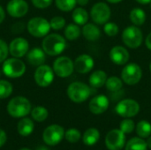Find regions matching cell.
Segmentation results:
<instances>
[{
    "mask_svg": "<svg viewBox=\"0 0 151 150\" xmlns=\"http://www.w3.org/2000/svg\"><path fill=\"white\" fill-rule=\"evenodd\" d=\"M82 34L87 40L94 42L100 38L101 31L98 28V27H96L95 24L87 23L84 25L82 28Z\"/></svg>",
    "mask_w": 151,
    "mask_h": 150,
    "instance_id": "20",
    "label": "cell"
},
{
    "mask_svg": "<svg viewBox=\"0 0 151 150\" xmlns=\"http://www.w3.org/2000/svg\"><path fill=\"white\" fill-rule=\"evenodd\" d=\"M104 30L105 34L109 36H115L119 33V27L115 23L112 22H107L104 25Z\"/></svg>",
    "mask_w": 151,
    "mask_h": 150,
    "instance_id": "36",
    "label": "cell"
},
{
    "mask_svg": "<svg viewBox=\"0 0 151 150\" xmlns=\"http://www.w3.org/2000/svg\"><path fill=\"white\" fill-rule=\"evenodd\" d=\"M34 78L39 87H49L54 80V71L49 65H42L35 70Z\"/></svg>",
    "mask_w": 151,
    "mask_h": 150,
    "instance_id": "8",
    "label": "cell"
},
{
    "mask_svg": "<svg viewBox=\"0 0 151 150\" xmlns=\"http://www.w3.org/2000/svg\"><path fill=\"white\" fill-rule=\"evenodd\" d=\"M145 43H146V46L149 50H151V33H150L148 34V36L146 37V40H145Z\"/></svg>",
    "mask_w": 151,
    "mask_h": 150,
    "instance_id": "40",
    "label": "cell"
},
{
    "mask_svg": "<svg viewBox=\"0 0 151 150\" xmlns=\"http://www.w3.org/2000/svg\"><path fill=\"white\" fill-rule=\"evenodd\" d=\"M28 42L22 37H18L12 40L9 46V52L13 57H22L28 52Z\"/></svg>",
    "mask_w": 151,
    "mask_h": 150,
    "instance_id": "14",
    "label": "cell"
},
{
    "mask_svg": "<svg viewBox=\"0 0 151 150\" xmlns=\"http://www.w3.org/2000/svg\"><path fill=\"white\" fill-rule=\"evenodd\" d=\"M74 69L76 70V72H78L79 73H88L89 72L93 67H94V59L92 58V57H90L89 55H81L79 56L74 63Z\"/></svg>",
    "mask_w": 151,
    "mask_h": 150,
    "instance_id": "16",
    "label": "cell"
},
{
    "mask_svg": "<svg viewBox=\"0 0 151 150\" xmlns=\"http://www.w3.org/2000/svg\"><path fill=\"white\" fill-rule=\"evenodd\" d=\"M50 22L42 17L32 18L27 23V30L31 35L36 38L46 36L50 30Z\"/></svg>",
    "mask_w": 151,
    "mask_h": 150,
    "instance_id": "5",
    "label": "cell"
},
{
    "mask_svg": "<svg viewBox=\"0 0 151 150\" xmlns=\"http://www.w3.org/2000/svg\"><path fill=\"white\" fill-rule=\"evenodd\" d=\"M31 115H32V118L35 121H37V122H42V121H44L48 118L49 113H48L47 109H45L44 107L37 106V107H35V108H34L32 110Z\"/></svg>",
    "mask_w": 151,
    "mask_h": 150,
    "instance_id": "30",
    "label": "cell"
},
{
    "mask_svg": "<svg viewBox=\"0 0 151 150\" xmlns=\"http://www.w3.org/2000/svg\"><path fill=\"white\" fill-rule=\"evenodd\" d=\"M55 2L57 7L63 11H72L77 4L76 0H55Z\"/></svg>",
    "mask_w": 151,
    "mask_h": 150,
    "instance_id": "32",
    "label": "cell"
},
{
    "mask_svg": "<svg viewBox=\"0 0 151 150\" xmlns=\"http://www.w3.org/2000/svg\"><path fill=\"white\" fill-rule=\"evenodd\" d=\"M150 8H151V3H150Z\"/></svg>",
    "mask_w": 151,
    "mask_h": 150,
    "instance_id": "49",
    "label": "cell"
},
{
    "mask_svg": "<svg viewBox=\"0 0 151 150\" xmlns=\"http://www.w3.org/2000/svg\"><path fill=\"white\" fill-rule=\"evenodd\" d=\"M142 76V72L141 67L135 63H130L127 65L121 72L122 80L127 85H135L137 84Z\"/></svg>",
    "mask_w": 151,
    "mask_h": 150,
    "instance_id": "7",
    "label": "cell"
},
{
    "mask_svg": "<svg viewBox=\"0 0 151 150\" xmlns=\"http://www.w3.org/2000/svg\"><path fill=\"white\" fill-rule=\"evenodd\" d=\"M37 150H49L47 148H45V147H40V148H38Z\"/></svg>",
    "mask_w": 151,
    "mask_h": 150,
    "instance_id": "46",
    "label": "cell"
},
{
    "mask_svg": "<svg viewBox=\"0 0 151 150\" xmlns=\"http://www.w3.org/2000/svg\"><path fill=\"white\" fill-rule=\"evenodd\" d=\"M142 39L143 36L141 29L135 26L127 27L123 31L122 40L124 43L131 49H136L139 46H141Z\"/></svg>",
    "mask_w": 151,
    "mask_h": 150,
    "instance_id": "6",
    "label": "cell"
},
{
    "mask_svg": "<svg viewBox=\"0 0 151 150\" xmlns=\"http://www.w3.org/2000/svg\"><path fill=\"white\" fill-rule=\"evenodd\" d=\"M74 70V65L73 61L67 57H58L53 64V71L56 75L61 78H66L70 76Z\"/></svg>",
    "mask_w": 151,
    "mask_h": 150,
    "instance_id": "9",
    "label": "cell"
},
{
    "mask_svg": "<svg viewBox=\"0 0 151 150\" xmlns=\"http://www.w3.org/2000/svg\"><path fill=\"white\" fill-rule=\"evenodd\" d=\"M31 111L30 102L23 96H16L12 98L8 105L7 111L13 118L26 117Z\"/></svg>",
    "mask_w": 151,
    "mask_h": 150,
    "instance_id": "2",
    "label": "cell"
},
{
    "mask_svg": "<svg viewBox=\"0 0 151 150\" xmlns=\"http://www.w3.org/2000/svg\"><path fill=\"white\" fill-rule=\"evenodd\" d=\"M4 17H5V12H4V10L3 9V7L0 5V24L4 21Z\"/></svg>",
    "mask_w": 151,
    "mask_h": 150,
    "instance_id": "41",
    "label": "cell"
},
{
    "mask_svg": "<svg viewBox=\"0 0 151 150\" xmlns=\"http://www.w3.org/2000/svg\"><path fill=\"white\" fill-rule=\"evenodd\" d=\"M109 3H111V4H117V3H119L121 2L122 0H107Z\"/></svg>",
    "mask_w": 151,
    "mask_h": 150,
    "instance_id": "44",
    "label": "cell"
},
{
    "mask_svg": "<svg viewBox=\"0 0 151 150\" xmlns=\"http://www.w3.org/2000/svg\"><path fill=\"white\" fill-rule=\"evenodd\" d=\"M147 142V145H148V147L151 149V137H149V139H148V141H146Z\"/></svg>",
    "mask_w": 151,
    "mask_h": 150,
    "instance_id": "45",
    "label": "cell"
},
{
    "mask_svg": "<svg viewBox=\"0 0 151 150\" xmlns=\"http://www.w3.org/2000/svg\"><path fill=\"white\" fill-rule=\"evenodd\" d=\"M20 150H30V149H21Z\"/></svg>",
    "mask_w": 151,
    "mask_h": 150,
    "instance_id": "47",
    "label": "cell"
},
{
    "mask_svg": "<svg viewBox=\"0 0 151 150\" xmlns=\"http://www.w3.org/2000/svg\"><path fill=\"white\" fill-rule=\"evenodd\" d=\"M46 60L45 52L40 48H34L27 53V61L32 66H40L44 65Z\"/></svg>",
    "mask_w": 151,
    "mask_h": 150,
    "instance_id": "19",
    "label": "cell"
},
{
    "mask_svg": "<svg viewBox=\"0 0 151 150\" xmlns=\"http://www.w3.org/2000/svg\"><path fill=\"white\" fill-rule=\"evenodd\" d=\"M34 123L28 118H22L18 124V132L22 136H28L34 131Z\"/></svg>",
    "mask_w": 151,
    "mask_h": 150,
    "instance_id": "22",
    "label": "cell"
},
{
    "mask_svg": "<svg viewBox=\"0 0 151 150\" xmlns=\"http://www.w3.org/2000/svg\"><path fill=\"white\" fill-rule=\"evenodd\" d=\"M105 86L106 88L111 91V92H118L122 88L123 83L122 80L115 76H111L110 78L107 79L106 82H105Z\"/></svg>",
    "mask_w": 151,
    "mask_h": 150,
    "instance_id": "28",
    "label": "cell"
},
{
    "mask_svg": "<svg viewBox=\"0 0 151 150\" xmlns=\"http://www.w3.org/2000/svg\"><path fill=\"white\" fill-rule=\"evenodd\" d=\"M3 72L9 78H19L26 71V65L18 57L6 58L3 63Z\"/></svg>",
    "mask_w": 151,
    "mask_h": 150,
    "instance_id": "4",
    "label": "cell"
},
{
    "mask_svg": "<svg viewBox=\"0 0 151 150\" xmlns=\"http://www.w3.org/2000/svg\"><path fill=\"white\" fill-rule=\"evenodd\" d=\"M77 1V4H80V5H86V4H88V0H76Z\"/></svg>",
    "mask_w": 151,
    "mask_h": 150,
    "instance_id": "42",
    "label": "cell"
},
{
    "mask_svg": "<svg viewBox=\"0 0 151 150\" xmlns=\"http://www.w3.org/2000/svg\"><path fill=\"white\" fill-rule=\"evenodd\" d=\"M136 1L142 4H148L151 3V0H136Z\"/></svg>",
    "mask_w": 151,
    "mask_h": 150,
    "instance_id": "43",
    "label": "cell"
},
{
    "mask_svg": "<svg viewBox=\"0 0 151 150\" xmlns=\"http://www.w3.org/2000/svg\"><path fill=\"white\" fill-rule=\"evenodd\" d=\"M9 53V48L4 41L0 39V63H4V61L7 58Z\"/></svg>",
    "mask_w": 151,
    "mask_h": 150,
    "instance_id": "37",
    "label": "cell"
},
{
    "mask_svg": "<svg viewBox=\"0 0 151 150\" xmlns=\"http://www.w3.org/2000/svg\"><path fill=\"white\" fill-rule=\"evenodd\" d=\"M7 12L13 18L25 16L28 11V4L25 0H10L6 7Z\"/></svg>",
    "mask_w": 151,
    "mask_h": 150,
    "instance_id": "15",
    "label": "cell"
},
{
    "mask_svg": "<svg viewBox=\"0 0 151 150\" xmlns=\"http://www.w3.org/2000/svg\"><path fill=\"white\" fill-rule=\"evenodd\" d=\"M12 85L4 80H0V99L9 97L12 93Z\"/></svg>",
    "mask_w": 151,
    "mask_h": 150,
    "instance_id": "31",
    "label": "cell"
},
{
    "mask_svg": "<svg viewBox=\"0 0 151 150\" xmlns=\"http://www.w3.org/2000/svg\"><path fill=\"white\" fill-rule=\"evenodd\" d=\"M147 142L141 138H133L126 146V150H147Z\"/></svg>",
    "mask_w": 151,
    "mask_h": 150,
    "instance_id": "26",
    "label": "cell"
},
{
    "mask_svg": "<svg viewBox=\"0 0 151 150\" xmlns=\"http://www.w3.org/2000/svg\"><path fill=\"white\" fill-rule=\"evenodd\" d=\"M107 75L104 71L97 70L95 71L89 77V84L95 88H102L104 85H105V82L107 80Z\"/></svg>",
    "mask_w": 151,
    "mask_h": 150,
    "instance_id": "21",
    "label": "cell"
},
{
    "mask_svg": "<svg viewBox=\"0 0 151 150\" xmlns=\"http://www.w3.org/2000/svg\"><path fill=\"white\" fill-rule=\"evenodd\" d=\"M99 138L100 133L98 130L96 128H89L83 135V142L87 146H93L99 141Z\"/></svg>",
    "mask_w": 151,
    "mask_h": 150,
    "instance_id": "23",
    "label": "cell"
},
{
    "mask_svg": "<svg viewBox=\"0 0 151 150\" xmlns=\"http://www.w3.org/2000/svg\"><path fill=\"white\" fill-rule=\"evenodd\" d=\"M130 19L135 26H142L146 20V13L141 8H134L130 12Z\"/></svg>",
    "mask_w": 151,
    "mask_h": 150,
    "instance_id": "25",
    "label": "cell"
},
{
    "mask_svg": "<svg viewBox=\"0 0 151 150\" xmlns=\"http://www.w3.org/2000/svg\"><path fill=\"white\" fill-rule=\"evenodd\" d=\"M66 47V42L63 36L58 34L46 35L42 41V50L50 56L61 54Z\"/></svg>",
    "mask_w": 151,
    "mask_h": 150,
    "instance_id": "1",
    "label": "cell"
},
{
    "mask_svg": "<svg viewBox=\"0 0 151 150\" xmlns=\"http://www.w3.org/2000/svg\"><path fill=\"white\" fill-rule=\"evenodd\" d=\"M140 111L139 103L133 99H125L116 106V112L123 118H132Z\"/></svg>",
    "mask_w": 151,
    "mask_h": 150,
    "instance_id": "10",
    "label": "cell"
},
{
    "mask_svg": "<svg viewBox=\"0 0 151 150\" xmlns=\"http://www.w3.org/2000/svg\"><path fill=\"white\" fill-rule=\"evenodd\" d=\"M110 57L111 60L118 65H126L129 60V53L127 49L122 46H115L110 51Z\"/></svg>",
    "mask_w": 151,
    "mask_h": 150,
    "instance_id": "17",
    "label": "cell"
},
{
    "mask_svg": "<svg viewBox=\"0 0 151 150\" xmlns=\"http://www.w3.org/2000/svg\"><path fill=\"white\" fill-rule=\"evenodd\" d=\"M65 136L66 141H68L71 143H75L79 141V140L81 139V133L79 130L75 128H72L66 131Z\"/></svg>",
    "mask_w": 151,
    "mask_h": 150,
    "instance_id": "33",
    "label": "cell"
},
{
    "mask_svg": "<svg viewBox=\"0 0 151 150\" xmlns=\"http://www.w3.org/2000/svg\"><path fill=\"white\" fill-rule=\"evenodd\" d=\"M50 27L54 30H60L62 29L65 25V19L61 17V16H55L53 17L50 21Z\"/></svg>",
    "mask_w": 151,
    "mask_h": 150,
    "instance_id": "34",
    "label": "cell"
},
{
    "mask_svg": "<svg viewBox=\"0 0 151 150\" xmlns=\"http://www.w3.org/2000/svg\"><path fill=\"white\" fill-rule=\"evenodd\" d=\"M65 135L64 128L58 125H52L47 127L42 134L44 142L50 146H55L58 144Z\"/></svg>",
    "mask_w": 151,
    "mask_h": 150,
    "instance_id": "11",
    "label": "cell"
},
{
    "mask_svg": "<svg viewBox=\"0 0 151 150\" xmlns=\"http://www.w3.org/2000/svg\"><path fill=\"white\" fill-rule=\"evenodd\" d=\"M72 17H73V21L77 25H85V24H87V22L88 20V11L81 7L75 8L73 11Z\"/></svg>",
    "mask_w": 151,
    "mask_h": 150,
    "instance_id": "24",
    "label": "cell"
},
{
    "mask_svg": "<svg viewBox=\"0 0 151 150\" xmlns=\"http://www.w3.org/2000/svg\"><path fill=\"white\" fill-rule=\"evenodd\" d=\"M80 34H81V29L75 24H69L65 29V36L66 39L70 41L76 40L77 38H79Z\"/></svg>",
    "mask_w": 151,
    "mask_h": 150,
    "instance_id": "29",
    "label": "cell"
},
{
    "mask_svg": "<svg viewBox=\"0 0 151 150\" xmlns=\"http://www.w3.org/2000/svg\"><path fill=\"white\" fill-rule=\"evenodd\" d=\"M136 132L141 138H149L151 134V125L146 120H142L137 124Z\"/></svg>",
    "mask_w": 151,
    "mask_h": 150,
    "instance_id": "27",
    "label": "cell"
},
{
    "mask_svg": "<svg viewBox=\"0 0 151 150\" xmlns=\"http://www.w3.org/2000/svg\"><path fill=\"white\" fill-rule=\"evenodd\" d=\"M90 15L95 23L99 25L105 24L111 18V9L105 3L100 2L92 7Z\"/></svg>",
    "mask_w": 151,
    "mask_h": 150,
    "instance_id": "12",
    "label": "cell"
},
{
    "mask_svg": "<svg viewBox=\"0 0 151 150\" xmlns=\"http://www.w3.org/2000/svg\"><path fill=\"white\" fill-rule=\"evenodd\" d=\"M134 122L131 119H124L120 123V130L124 133H131L134 130Z\"/></svg>",
    "mask_w": 151,
    "mask_h": 150,
    "instance_id": "35",
    "label": "cell"
},
{
    "mask_svg": "<svg viewBox=\"0 0 151 150\" xmlns=\"http://www.w3.org/2000/svg\"><path fill=\"white\" fill-rule=\"evenodd\" d=\"M91 95L90 88L82 82H73L67 88V95L74 103L85 102Z\"/></svg>",
    "mask_w": 151,
    "mask_h": 150,
    "instance_id": "3",
    "label": "cell"
},
{
    "mask_svg": "<svg viewBox=\"0 0 151 150\" xmlns=\"http://www.w3.org/2000/svg\"><path fill=\"white\" fill-rule=\"evenodd\" d=\"M150 72H151V62H150Z\"/></svg>",
    "mask_w": 151,
    "mask_h": 150,
    "instance_id": "48",
    "label": "cell"
},
{
    "mask_svg": "<svg viewBox=\"0 0 151 150\" xmlns=\"http://www.w3.org/2000/svg\"><path fill=\"white\" fill-rule=\"evenodd\" d=\"M109 107V100L104 95H96L95 96L89 103V110L94 114H102L104 113Z\"/></svg>",
    "mask_w": 151,
    "mask_h": 150,
    "instance_id": "18",
    "label": "cell"
},
{
    "mask_svg": "<svg viewBox=\"0 0 151 150\" xmlns=\"http://www.w3.org/2000/svg\"><path fill=\"white\" fill-rule=\"evenodd\" d=\"M31 1L32 4L38 9H45L49 7L52 3V0H31Z\"/></svg>",
    "mask_w": 151,
    "mask_h": 150,
    "instance_id": "38",
    "label": "cell"
},
{
    "mask_svg": "<svg viewBox=\"0 0 151 150\" xmlns=\"http://www.w3.org/2000/svg\"><path fill=\"white\" fill-rule=\"evenodd\" d=\"M125 133L118 129L109 132L105 138V145L110 150H121L125 146Z\"/></svg>",
    "mask_w": 151,
    "mask_h": 150,
    "instance_id": "13",
    "label": "cell"
},
{
    "mask_svg": "<svg viewBox=\"0 0 151 150\" xmlns=\"http://www.w3.org/2000/svg\"><path fill=\"white\" fill-rule=\"evenodd\" d=\"M5 141H6V134L2 129H0V148L5 143Z\"/></svg>",
    "mask_w": 151,
    "mask_h": 150,
    "instance_id": "39",
    "label": "cell"
}]
</instances>
